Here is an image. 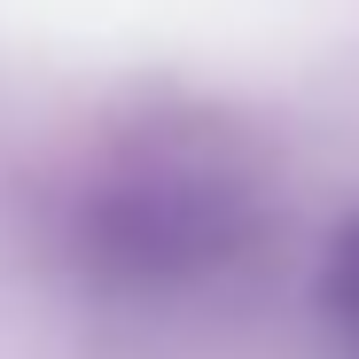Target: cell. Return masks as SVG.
<instances>
[{
    "label": "cell",
    "mask_w": 359,
    "mask_h": 359,
    "mask_svg": "<svg viewBox=\"0 0 359 359\" xmlns=\"http://www.w3.org/2000/svg\"><path fill=\"white\" fill-rule=\"evenodd\" d=\"M328 305H336V320L359 336V219L336 234V258H328Z\"/></svg>",
    "instance_id": "2"
},
{
    "label": "cell",
    "mask_w": 359,
    "mask_h": 359,
    "mask_svg": "<svg viewBox=\"0 0 359 359\" xmlns=\"http://www.w3.org/2000/svg\"><path fill=\"white\" fill-rule=\"evenodd\" d=\"M258 211L219 172L188 164H133L86 188L79 203V258L94 281L126 297H172L211 281L226 258H243Z\"/></svg>",
    "instance_id": "1"
}]
</instances>
